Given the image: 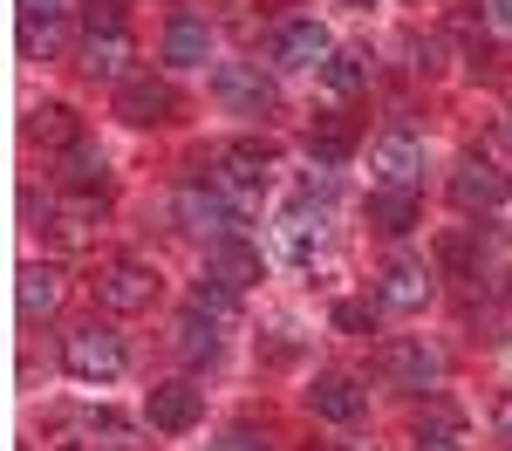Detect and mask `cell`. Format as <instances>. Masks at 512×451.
Returning a JSON list of instances; mask_svg holds the SVG:
<instances>
[{
    "label": "cell",
    "mask_w": 512,
    "mask_h": 451,
    "mask_svg": "<svg viewBox=\"0 0 512 451\" xmlns=\"http://www.w3.org/2000/svg\"><path fill=\"white\" fill-rule=\"evenodd\" d=\"M164 62L171 69H205L212 62V28H205V14H192V7H171L164 14Z\"/></svg>",
    "instance_id": "9a60e30c"
},
{
    "label": "cell",
    "mask_w": 512,
    "mask_h": 451,
    "mask_svg": "<svg viewBox=\"0 0 512 451\" xmlns=\"http://www.w3.org/2000/svg\"><path fill=\"white\" fill-rule=\"evenodd\" d=\"M205 451H274V438H267L260 424H226V431H219Z\"/></svg>",
    "instance_id": "4dcf8cb0"
},
{
    "label": "cell",
    "mask_w": 512,
    "mask_h": 451,
    "mask_svg": "<svg viewBox=\"0 0 512 451\" xmlns=\"http://www.w3.org/2000/svg\"><path fill=\"white\" fill-rule=\"evenodd\" d=\"M62 369L76 383H110V376L130 369V349H123V335L110 322H76L62 335Z\"/></svg>",
    "instance_id": "7a4b0ae2"
},
{
    "label": "cell",
    "mask_w": 512,
    "mask_h": 451,
    "mask_svg": "<svg viewBox=\"0 0 512 451\" xmlns=\"http://www.w3.org/2000/svg\"><path fill=\"white\" fill-rule=\"evenodd\" d=\"M499 137H506V144H512V110H506V123H499Z\"/></svg>",
    "instance_id": "d590c367"
},
{
    "label": "cell",
    "mask_w": 512,
    "mask_h": 451,
    "mask_svg": "<svg viewBox=\"0 0 512 451\" xmlns=\"http://www.w3.org/2000/svg\"><path fill=\"white\" fill-rule=\"evenodd\" d=\"M205 274H219L226 287L246 294V287L267 274V260H260V246L246 240V233H233V240H212V246H205Z\"/></svg>",
    "instance_id": "44dd1931"
},
{
    "label": "cell",
    "mask_w": 512,
    "mask_h": 451,
    "mask_svg": "<svg viewBox=\"0 0 512 451\" xmlns=\"http://www.w3.org/2000/svg\"><path fill=\"white\" fill-rule=\"evenodd\" d=\"M492 21H499V28H512V0H492Z\"/></svg>",
    "instance_id": "e575fe53"
},
{
    "label": "cell",
    "mask_w": 512,
    "mask_h": 451,
    "mask_svg": "<svg viewBox=\"0 0 512 451\" xmlns=\"http://www.w3.org/2000/svg\"><path fill=\"white\" fill-rule=\"evenodd\" d=\"M280 246H287V260H301V267H315L321 253L335 246V226H328V212H308V199L287 205V219H280Z\"/></svg>",
    "instance_id": "ac0fdd59"
},
{
    "label": "cell",
    "mask_w": 512,
    "mask_h": 451,
    "mask_svg": "<svg viewBox=\"0 0 512 451\" xmlns=\"http://www.w3.org/2000/svg\"><path fill=\"white\" fill-rule=\"evenodd\" d=\"M21 14H62V0H21Z\"/></svg>",
    "instance_id": "836d02e7"
},
{
    "label": "cell",
    "mask_w": 512,
    "mask_h": 451,
    "mask_svg": "<svg viewBox=\"0 0 512 451\" xmlns=\"http://www.w3.org/2000/svg\"><path fill=\"white\" fill-rule=\"evenodd\" d=\"M362 212H369V226H376L383 240H410V233L424 226V192H396V185H376Z\"/></svg>",
    "instance_id": "d6986e66"
},
{
    "label": "cell",
    "mask_w": 512,
    "mask_h": 451,
    "mask_svg": "<svg viewBox=\"0 0 512 451\" xmlns=\"http://www.w3.org/2000/svg\"><path fill=\"white\" fill-rule=\"evenodd\" d=\"M492 431H499V445L512 451V390H499V404H492Z\"/></svg>",
    "instance_id": "d6a6232c"
},
{
    "label": "cell",
    "mask_w": 512,
    "mask_h": 451,
    "mask_svg": "<svg viewBox=\"0 0 512 451\" xmlns=\"http://www.w3.org/2000/svg\"><path fill=\"white\" fill-rule=\"evenodd\" d=\"M410 451H465V417L451 404H424V417L410 424Z\"/></svg>",
    "instance_id": "cb8c5ba5"
},
{
    "label": "cell",
    "mask_w": 512,
    "mask_h": 451,
    "mask_svg": "<svg viewBox=\"0 0 512 451\" xmlns=\"http://www.w3.org/2000/svg\"><path fill=\"white\" fill-rule=\"evenodd\" d=\"M21 137H28L35 151H55V158H62V151H76V144H82V117L69 110V103H35L28 123H21Z\"/></svg>",
    "instance_id": "7402d4cb"
},
{
    "label": "cell",
    "mask_w": 512,
    "mask_h": 451,
    "mask_svg": "<svg viewBox=\"0 0 512 451\" xmlns=\"http://www.w3.org/2000/svg\"><path fill=\"white\" fill-rule=\"evenodd\" d=\"M144 417H151V431L164 438H185L198 417H205V390L185 383V376H171V383H151V397H144Z\"/></svg>",
    "instance_id": "8fae6325"
},
{
    "label": "cell",
    "mask_w": 512,
    "mask_h": 451,
    "mask_svg": "<svg viewBox=\"0 0 512 451\" xmlns=\"http://www.w3.org/2000/svg\"><path fill=\"white\" fill-rule=\"evenodd\" d=\"M192 308L219 315V322H233V315H239V287H226L219 274H198V281H192Z\"/></svg>",
    "instance_id": "f1b7e54d"
},
{
    "label": "cell",
    "mask_w": 512,
    "mask_h": 451,
    "mask_svg": "<svg viewBox=\"0 0 512 451\" xmlns=\"http://www.w3.org/2000/svg\"><path fill=\"white\" fill-rule=\"evenodd\" d=\"M178 226L198 233V240H233L246 226V199L219 178H205V185L192 178V185H178Z\"/></svg>",
    "instance_id": "6da1fadb"
},
{
    "label": "cell",
    "mask_w": 512,
    "mask_h": 451,
    "mask_svg": "<svg viewBox=\"0 0 512 451\" xmlns=\"http://www.w3.org/2000/svg\"><path fill=\"white\" fill-rule=\"evenodd\" d=\"M301 451H342V445H301Z\"/></svg>",
    "instance_id": "8d00e7d4"
},
{
    "label": "cell",
    "mask_w": 512,
    "mask_h": 451,
    "mask_svg": "<svg viewBox=\"0 0 512 451\" xmlns=\"http://www.w3.org/2000/svg\"><path fill=\"white\" fill-rule=\"evenodd\" d=\"M158 267H144V260H110L103 274H96V308L103 315H144V308H158Z\"/></svg>",
    "instance_id": "277c9868"
},
{
    "label": "cell",
    "mask_w": 512,
    "mask_h": 451,
    "mask_svg": "<svg viewBox=\"0 0 512 451\" xmlns=\"http://www.w3.org/2000/svg\"><path fill=\"white\" fill-rule=\"evenodd\" d=\"M171 349H178V363L212 369V363H219V349H226L219 315H205V308H192V301H185V315H178V328H171Z\"/></svg>",
    "instance_id": "ffe728a7"
},
{
    "label": "cell",
    "mask_w": 512,
    "mask_h": 451,
    "mask_svg": "<svg viewBox=\"0 0 512 451\" xmlns=\"http://www.w3.org/2000/svg\"><path fill=\"white\" fill-rule=\"evenodd\" d=\"M55 308H62V274H55V267H21V315H28V322H48V315H55Z\"/></svg>",
    "instance_id": "d4e9b609"
},
{
    "label": "cell",
    "mask_w": 512,
    "mask_h": 451,
    "mask_svg": "<svg viewBox=\"0 0 512 451\" xmlns=\"http://www.w3.org/2000/svg\"><path fill=\"white\" fill-rule=\"evenodd\" d=\"M212 164H219V185H233L239 199L253 205L260 192H267V171L280 164V144L274 137H233V144L212 151Z\"/></svg>",
    "instance_id": "52a82bcc"
},
{
    "label": "cell",
    "mask_w": 512,
    "mask_h": 451,
    "mask_svg": "<svg viewBox=\"0 0 512 451\" xmlns=\"http://www.w3.org/2000/svg\"><path fill=\"white\" fill-rule=\"evenodd\" d=\"M62 438H82V451H144L137 424H123V417H110V410H89V417H76V424H62Z\"/></svg>",
    "instance_id": "603a6c76"
},
{
    "label": "cell",
    "mask_w": 512,
    "mask_h": 451,
    "mask_svg": "<svg viewBox=\"0 0 512 451\" xmlns=\"http://www.w3.org/2000/svg\"><path fill=\"white\" fill-rule=\"evenodd\" d=\"M96 28H130L123 21V0H89L82 7V35H96Z\"/></svg>",
    "instance_id": "1f68e13d"
},
{
    "label": "cell",
    "mask_w": 512,
    "mask_h": 451,
    "mask_svg": "<svg viewBox=\"0 0 512 451\" xmlns=\"http://www.w3.org/2000/svg\"><path fill=\"white\" fill-rule=\"evenodd\" d=\"M21 55L28 62H55L62 55V14H21Z\"/></svg>",
    "instance_id": "83f0119b"
},
{
    "label": "cell",
    "mask_w": 512,
    "mask_h": 451,
    "mask_svg": "<svg viewBox=\"0 0 512 451\" xmlns=\"http://www.w3.org/2000/svg\"><path fill=\"white\" fill-rule=\"evenodd\" d=\"M499 246H506V233H499L492 219H478V226H451V233L437 240V267H451L458 281H478V274H492Z\"/></svg>",
    "instance_id": "9c48e42d"
},
{
    "label": "cell",
    "mask_w": 512,
    "mask_h": 451,
    "mask_svg": "<svg viewBox=\"0 0 512 451\" xmlns=\"http://www.w3.org/2000/svg\"><path fill=\"white\" fill-rule=\"evenodd\" d=\"M328 55H335V41H328V28L308 21V14H294V21H280V28H274V62H280V69H315V76H321Z\"/></svg>",
    "instance_id": "5bb4252c"
},
{
    "label": "cell",
    "mask_w": 512,
    "mask_h": 451,
    "mask_svg": "<svg viewBox=\"0 0 512 451\" xmlns=\"http://www.w3.org/2000/svg\"><path fill=\"white\" fill-rule=\"evenodd\" d=\"M376 369H383V383H390V390H403V397H424V390H437V383H444L451 356L437 349L431 335H396V342H383Z\"/></svg>",
    "instance_id": "3957f363"
},
{
    "label": "cell",
    "mask_w": 512,
    "mask_h": 451,
    "mask_svg": "<svg viewBox=\"0 0 512 451\" xmlns=\"http://www.w3.org/2000/svg\"><path fill=\"white\" fill-rule=\"evenodd\" d=\"M212 96H219L233 117H260V123L280 110V89L260 62H219V69H212Z\"/></svg>",
    "instance_id": "8992f818"
},
{
    "label": "cell",
    "mask_w": 512,
    "mask_h": 451,
    "mask_svg": "<svg viewBox=\"0 0 512 451\" xmlns=\"http://www.w3.org/2000/svg\"><path fill=\"white\" fill-rule=\"evenodd\" d=\"M55 178H62L69 192H103V178H110V171H103V151L82 137L76 151H62V171H55Z\"/></svg>",
    "instance_id": "4316f807"
},
{
    "label": "cell",
    "mask_w": 512,
    "mask_h": 451,
    "mask_svg": "<svg viewBox=\"0 0 512 451\" xmlns=\"http://www.w3.org/2000/svg\"><path fill=\"white\" fill-rule=\"evenodd\" d=\"M301 144H308V158H315L321 171H342V164L355 158V144H362V123H355L349 110H328V117L308 123V137H301Z\"/></svg>",
    "instance_id": "e0dca14e"
},
{
    "label": "cell",
    "mask_w": 512,
    "mask_h": 451,
    "mask_svg": "<svg viewBox=\"0 0 512 451\" xmlns=\"http://www.w3.org/2000/svg\"><path fill=\"white\" fill-rule=\"evenodd\" d=\"M301 404H308V417H321V424H355V417L369 410V397H362V383H355L349 369H321L315 383L301 390Z\"/></svg>",
    "instance_id": "7c38bea8"
},
{
    "label": "cell",
    "mask_w": 512,
    "mask_h": 451,
    "mask_svg": "<svg viewBox=\"0 0 512 451\" xmlns=\"http://www.w3.org/2000/svg\"><path fill=\"white\" fill-rule=\"evenodd\" d=\"M376 301L396 308V315H424V308L437 301V267H431V260H417V253L383 260V274H376Z\"/></svg>",
    "instance_id": "ba28073f"
},
{
    "label": "cell",
    "mask_w": 512,
    "mask_h": 451,
    "mask_svg": "<svg viewBox=\"0 0 512 451\" xmlns=\"http://www.w3.org/2000/svg\"><path fill=\"white\" fill-rule=\"evenodd\" d=\"M369 164H376V178L396 185V192H424V137H410V130H383L376 151H369Z\"/></svg>",
    "instance_id": "4fadbf2b"
},
{
    "label": "cell",
    "mask_w": 512,
    "mask_h": 451,
    "mask_svg": "<svg viewBox=\"0 0 512 451\" xmlns=\"http://www.w3.org/2000/svg\"><path fill=\"white\" fill-rule=\"evenodd\" d=\"M444 192H451L458 212H499V205L512 199V178L492 158H478V151H472V158L451 164V185H444Z\"/></svg>",
    "instance_id": "30bf717a"
},
{
    "label": "cell",
    "mask_w": 512,
    "mask_h": 451,
    "mask_svg": "<svg viewBox=\"0 0 512 451\" xmlns=\"http://www.w3.org/2000/svg\"><path fill=\"white\" fill-rule=\"evenodd\" d=\"M130 62H137L130 28H96V35H82V76L89 82H130Z\"/></svg>",
    "instance_id": "2e32d148"
},
{
    "label": "cell",
    "mask_w": 512,
    "mask_h": 451,
    "mask_svg": "<svg viewBox=\"0 0 512 451\" xmlns=\"http://www.w3.org/2000/svg\"><path fill=\"white\" fill-rule=\"evenodd\" d=\"M376 315H383L376 294H349V301H335V328H342V335H376Z\"/></svg>",
    "instance_id": "f546056e"
},
{
    "label": "cell",
    "mask_w": 512,
    "mask_h": 451,
    "mask_svg": "<svg viewBox=\"0 0 512 451\" xmlns=\"http://www.w3.org/2000/svg\"><path fill=\"white\" fill-rule=\"evenodd\" d=\"M178 117H185L178 82H164V76L117 82V123H130V130H164V123H178Z\"/></svg>",
    "instance_id": "5b68a950"
},
{
    "label": "cell",
    "mask_w": 512,
    "mask_h": 451,
    "mask_svg": "<svg viewBox=\"0 0 512 451\" xmlns=\"http://www.w3.org/2000/svg\"><path fill=\"white\" fill-rule=\"evenodd\" d=\"M321 89H328V96H362V89H369V55H362V48H335V55L321 62Z\"/></svg>",
    "instance_id": "484cf974"
}]
</instances>
